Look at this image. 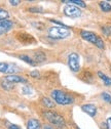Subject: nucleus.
I'll use <instances>...</instances> for the list:
<instances>
[{"label": "nucleus", "instance_id": "obj_12", "mask_svg": "<svg viewBox=\"0 0 111 129\" xmlns=\"http://www.w3.org/2000/svg\"><path fill=\"white\" fill-rule=\"evenodd\" d=\"M63 3H68L71 5H75V6H80V7H85L86 4L84 1L81 0H66V1H63Z\"/></svg>", "mask_w": 111, "mask_h": 129}, {"label": "nucleus", "instance_id": "obj_10", "mask_svg": "<svg viewBox=\"0 0 111 129\" xmlns=\"http://www.w3.org/2000/svg\"><path fill=\"white\" fill-rule=\"evenodd\" d=\"M81 110L86 113V114L91 117H95L97 114V108L95 105H92V104H87V105H83L81 106Z\"/></svg>", "mask_w": 111, "mask_h": 129}, {"label": "nucleus", "instance_id": "obj_17", "mask_svg": "<svg viewBox=\"0 0 111 129\" xmlns=\"http://www.w3.org/2000/svg\"><path fill=\"white\" fill-rule=\"evenodd\" d=\"M99 4H100V7H101L102 11H104V12H108V11L111 10V5H110L109 2H107V1H101Z\"/></svg>", "mask_w": 111, "mask_h": 129}, {"label": "nucleus", "instance_id": "obj_16", "mask_svg": "<svg viewBox=\"0 0 111 129\" xmlns=\"http://www.w3.org/2000/svg\"><path fill=\"white\" fill-rule=\"evenodd\" d=\"M34 60L35 62H42L45 60V54L42 52V51H38V52H35L34 54Z\"/></svg>", "mask_w": 111, "mask_h": 129}, {"label": "nucleus", "instance_id": "obj_29", "mask_svg": "<svg viewBox=\"0 0 111 129\" xmlns=\"http://www.w3.org/2000/svg\"><path fill=\"white\" fill-rule=\"evenodd\" d=\"M76 129H79V127H76Z\"/></svg>", "mask_w": 111, "mask_h": 129}, {"label": "nucleus", "instance_id": "obj_8", "mask_svg": "<svg viewBox=\"0 0 111 129\" xmlns=\"http://www.w3.org/2000/svg\"><path fill=\"white\" fill-rule=\"evenodd\" d=\"M4 80L6 81L14 84V83H27V79L23 76L17 75V74H13V75H6L4 77Z\"/></svg>", "mask_w": 111, "mask_h": 129}, {"label": "nucleus", "instance_id": "obj_4", "mask_svg": "<svg viewBox=\"0 0 111 129\" xmlns=\"http://www.w3.org/2000/svg\"><path fill=\"white\" fill-rule=\"evenodd\" d=\"M80 35H81V37H82L84 40H86V41H88V42L95 44L97 47H99L100 49H103V48H104L105 45H104L103 40H102L98 35H96L95 33H93V32H90V31H81Z\"/></svg>", "mask_w": 111, "mask_h": 129}, {"label": "nucleus", "instance_id": "obj_13", "mask_svg": "<svg viewBox=\"0 0 111 129\" xmlns=\"http://www.w3.org/2000/svg\"><path fill=\"white\" fill-rule=\"evenodd\" d=\"M41 104L47 108V109H50V108H54L55 107V102H53L51 99L49 98H42L41 99Z\"/></svg>", "mask_w": 111, "mask_h": 129}, {"label": "nucleus", "instance_id": "obj_28", "mask_svg": "<svg viewBox=\"0 0 111 129\" xmlns=\"http://www.w3.org/2000/svg\"><path fill=\"white\" fill-rule=\"evenodd\" d=\"M109 29H110V34H111V28H109Z\"/></svg>", "mask_w": 111, "mask_h": 129}, {"label": "nucleus", "instance_id": "obj_18", "mask_svg": "<svg viewBox=\"0 0 111 129\" xmlns=\"http://www.w3.org/2000/svg\"><path fill=\"white\" fill-rule=\"evenodd\" d=\"M9 18V13L6 9L4 8H1L0 7V22H2V21H6L7 19Z\"/></svg>", "mask_w": 111, "mask_h": 129}, {"label": "nucleus", "instance_id": "obj_2", "mask_svg": "<svg viewBox=\"0 0 111 129\" xmlns=\"http://www.w3.org/2000/svg\"><path fill=\"white\" fill-rule=\"evenodd\" d=\"M43 117L49 122L54 124L56 127H58L59 129H66L67 128V125H66L64 118H63L60 114H58L57 112L47 110V111L43 112Z\"/></svg>", "mask_w": 111, "mask_h": 129}, {"label": "nucleus", "instance_id": "obj_14", "mask_svg": "<svg viewBox=\"0 0 111 129\" xmlns=\"http://www.w3.org/2000/svg\"><path fill=\"white\" fill-rule=\"evenodd\" d=\"M19 58L22 59V60H24V61H26L27 63L31 64V66H36V62L34 61V59L31 58V57H30L29 55H27V54H21V55H19Z\"/></svg>", "mask_w": 111, "mask_h": 129}, {"label": "nucleus", "instance_id": "obj_26", "mask_svg": "<svg viewBox=\"0 0 111 129\" xmlns=\"http://www.w3.org/2000/svg\"><path fill=\"white\" fill-rule=\"evenodd\" d=\"M8 129H21V127L18 126V125H15V124H10L8 126Z\"/></svg>", "mask_w": 111, "mask_h": 129}, {"label": "nucleus", "instance_id": "obj_27", "mask_svg": "<svg viewBox=\"0 0 111 129\" xmlns=\"http://www.w3.org/2000/svg\"><path fill=\"white\" fill-rule=\"evenodd\" d=\"M44 129H54L52 126H50V125H45L44 126Z\"/></svg>", "mask_w": 111, "mask_h": 129}, {"label": "nucleus", "instance_id": "obj_7", "mask_svg": "<svg viewBox=\"0 0 111 129\" xmlns=\"http://www.w3.org/2000/svg\"><path fill=\"white\" fill-rule=\"evenodd\" d=\"M63 12H64L65 15H67V17H69V18H72V19L79 18L81 15L80 8H78L75 5H71V4H67L64 7V9H63Z\"/></svg>", "mask_w": 111, "mask_h": 129}, {"label": "nucleus", "instance_id": "obj_6", "mask_svg": "<svg viewBox=\"0 0 111 129\" xmlns=\"http://www.w3.org/2000/svg\"><path fill=\"white\" fill-rule=\"evenodd\" d=\"M21 71V69L14 63H7L0 61V73H4L7 75H13Z\"/></svg>", "mask_w": 111, "mask_h": 129}, {"label": "nucleus", "instance_id": "obj_1", "mask_svg": "<svg viewBox=\"0 0 111 129\" xmlns=\"http://www.w3.org/2000/svg\"><path fill=\"white\" fill-rule=\"evenodd\" d=\"M51 96L56 104L61 105V106H68L74 103V99L70 94L60 89H54L51 93Z\"/></svg>", "mask_w": 111, "mask_h": 129}, {"label": "nucleus", "instance_id": "obj_20", "mask_svg": "<svg viewBox=\"0 0 111 129\" xmlns=\"http://www.w3.org/2000/svg\"><path fill=\"white\" fill-rule=\"evenodd\" d=\"M22 92L25 95H30V94H32V92H33V88L31 86H29V85H25L22 88Z\"/></svg>", "mask_w": 111, "mask_h": 129}, {"label": "nucleus", "instance_id": "obj_11", "mask_svg": "<svg viewBox=\"0 0 111 129\" xmlns=\"http://www.w3.org/2000/svg\"><path fill=\"white\" fill-rule=\"evenodd\" d=\"M27 129H41L40 121L34 118H31L27 121Z\"/></svg>", "mask_w": 111, "mask_h": 129}, {"label": "nucleus", "instance_id": "obj_23", "mask_svg": "<svg viewBox=\"0 0 111 129\" xmlns=\"http://www.w3.org/2000/svg\"><path fill=\"white\" fill-rule=\"evenodd\" d=\"M30 76L33 77V78H39V77H40V74H39L38 71H33V72L30 73Z\"/></svg>", "mask_w": 111, "mask_h": 129}, {"label": "nucleus", "instance_id": "obj_22", "mask_svg": "<svg viewBox=\"0 0 111 129\" xmlns=\"http://www.w3.org/2000/svg\"><path fill=\"white\" fill-rule=\"evenodd\" d=\"M32 26H34V27H36V29H40V30H42L44 28V25L42 23H32Z\"/></svg>", "mask_w": 111, "mask_h": 129}, {"label": "nucleus", "instance_id": "obj_5", "mask_svg": "<svg viewBox=\"0 0 111 129\" xmlns=\"http://www.w3.org/2000/svg\"><path fill=\"white\" fill-rule=\"evenodd\" d=\"M68 66L70 70L74 73H77L80 71V58L79 55L75 52H72L68 56Z\"/></svg>", "mask_w": 111, "mask_h": 129}, {"label": "nucleus", "instance_id": "obj_25", "mask_svg": "<svg viewBox=\"0 0 111 129\" xmlns=\"http://www.w3.org/2000/svg\"><path fill=\"white\" fill-rule=\"evenodd\" d=\"M9 3H10L12 6H17V5H19V4L21 3V1H19V0H15V1H13V0H10Z\"/></svg>", "mask_w": 111, "mask_h": 129}, {"label": "nucleus", "instance_id": "obj_21", "mask_svg": "<svg viewBox=\"0 0 111 129\" xmlns=\"http://www.w3.org/2000/svg\"><path fill=\"white\" fill-rule=\"evenodd\" d=\"M102 99L108 103V104H111V95L108 93V92H102Z\"/></svg>", "mask_w": 111, "mask_h": 129}, {"label": "nucleus", "instance_id": "obj_3", "mask_svg": "<svg viewBox=\"0 0 111 129\" xmlns=\"http://www.w3.org/2000/svg\"><path fill=\"white\" fill-rule=\"evenodd\" d=\"M49 37L56 40L61 39H66L71 35V31L68 28H63V27H51L47 31Z\"/></svg>", "mask_w": 111, "mask_h": 129}, {"label": "nucleus", "instance_id": "obj_19", "mask_svg": "<svg viewBox=\"0 0 111 129\" xmlns=\"http://www.w3.org/2000/svg\"><path fill=\"white\" fill-rule=\"evenodd\" d=\"M1 86H2V88L5 89V90H11V89L14 87V85H13L12 83L6 81V80H4V79L2 80V82H1Z\"/></svg>", "mask_w": 111, "mask_h": 129}, {"label": "nucleus", "instance_id": "obj_9", "mask_svg": "<svg viewBox=\"0 0 111 129\" xmlns=\"http://www.w3.org/2000/svg\"><path fill=\"white\" fill-rule=\"evenodd\" d=\"M12 27H13V23L9 20L0 22V36L7 33L8 31H10L12 29Z\"/></svg>", "mask_w": 111, "mask_h": 129}, {"label": "nucleus", "instance_id": "obj_15", "mask_svg": "<svg viewBox=\"0 0 111 129\" xmlns=\"http://www.w3.org/2000/svg\"><path fill=\"white\" fill-rule=\"evenodd\" d=\"M98 76L103 80V82L106 86H111V78L106 76L105 74H103L102 72H98Z\"/></svg>", "mask_w": 111, "mask_h": 129}, {"label": "nucleus", "instance_id": "obj_24", "mask_svg": "<svg viewBox=\"0 0 111 129\" xmlns=\"http://www.w3.org/2000/svg\"><path fill=\"white\" fill-rule=\"evenodd\" d=\"M106 128L107 129H111V117H109V118H107V120H106Z\"/></svg>", "mask_w": 111, "mask_h": 129}]
</instances>
